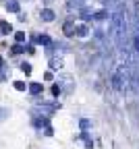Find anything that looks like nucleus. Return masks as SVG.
Segmentation results:
<instances>
[{
  "label": "nucleus",
  "instance_id": "1",
  "mask_svg": "<svg viewBox=\"0 0 139 149\" xmlns=\"http://www.w3.org/2000/svg\"><path fill=\"white\" fill-rule=\"evenodd\" d=\"M31 116H33V124H35L37 128H42V126L46 128V126L50 124V120H48V116H44V114H39V112H35V110L31 112Z\"/></svg>",
  "mask_w": 139,
  "mask_h": 149
},
{
  "label": "nucleus",
  "instance_id": "2",
  "mask_svg": "<svg viewBox=\"0 0 139 149\" xmlns=\"http://www.w3.org/2000/svg\"><path fill=\"white\" fill-rule=\"evenodd\" d=\"M127 83H129V81H127V79H123L118 72H114V74H112V87H114L116 91H123V89L127 87Z\"/></svg>",
  "mask_w": 139,
  "mask_h": 149
},
{
  "label": "nucleus",
  "instance_id": "3",
  "mask_svg": "<svg viewBox=\"0 0 139 149\" xmlns=\"http://www.w3.org/2000/svg\"><path fill=\"white\" fill-rule=\"evenodd\" d=\"M60 89H65V93L67 95H71V93L75 91V83H73V79L71 77H60Z\"/></svg>",
  "mask_w": 139,
  "mask_h": 149
},
{
  "label": "nucleus",
  "instance_id": "4",
  "mask_svg": "<svg viewBox=\"0 0 139 149\" xmlns=\"http://www.w3.org/2000/svg\"><path fill=\"white\" fill-rule=\"evenodd\" d=\"M39 17H42V21H46V23H50V21H54V19H56V15H54L52 8H44L42 13H39Z\"/></svg>",
  "mask_w": 139,
  "mask_h": 149
},
{
  "label": "nucleus",
  "instance_id": "5",
  "mask_svg": "<svg viewBox=\"0 0 139 149\" xmlns=\"http://www.w3.org/2000/svg\"><path fill=\"white\" fill-rule=\"evenodd\" d=\"M75 35H79V37H87V35H89V27H87V23L77 25V27H75Z\"/></svg>",
  "mask_w": 139,
  "mask_h": 149
},
{
  "label": "nucleus",
  "instance_id": "6",
  "mask_svg": "<svg viewBox=\"0 0 139 149\" xmlns=\"http://www.w3.org/2000/svg\"><path fill=\"white\" fill-rule=\"evenodd\" d=\"M62 31H65L67 37H73V35H75V23H73V21H67L65 27H62Z\"/></svg>",
  "mask_w": 139,
  "mask_h": 149
},
{
  "label": "nucleus",
  "instance_id": "7",
  "mask_svg": "<svg viewBox=\"0 0 139 149\" xmlns=\"http://www.w3.org/2000/svg\"><path fill=\"white\" fill-rule=\"evenodd\" d=\"M91 19H93V21H106V19H108V10H106V8L98 10V13L91 15Z\"/></svg>",
  "mask_w": 139,
  "mask_h": 149
},
{
  "label": "nucleus",
  "instance_id": "8",
  "mask_svg": "<svg viewBox=\"0 0 139 149\" xmlns=\"http://www.w3.org/2000/svg\"><path fill=\"white\" fill-rule=\"evenodd\" d=\"M42 91H44V85L42 83H31L29 85V93H31V95H39Z\"/></svg>",
  "mask_w": 139,
  "mask_h": 149
},
{
  "label": "nucleus",
  "instance_id": "9",
  "mask_svg": "<svg viewBox=\"0 0 139 149\" xmlns=\"http://www.w3.org/2000/svg\"><path fill=\"white\" fill-rule=\"evenodd\" d=\"M0 33H2V35L13 33V25H11V23H6V21H0Z\"/></svg>",
  "mask_w": 139,
  "mask_h": 149
},
{
  "label": "nucleus",
  "instance_id": "10",
  "mask_svg": "<svg viewBox=\"0 0 139 149\" xmlns=\"http://www.w3.org/2000/svg\"><path fill=\"white\" fill-rule=\"evenodd\" d=\"M35 40H37V44H42V46H46V48L52 46V40H50L48 35H35Z\"/></svg>",
  "mask_w": 139,
  "mask_h": 149
},
{
  "label": "nucleus",
  "instance_id": "11",
  "mask_svg": "<svg viewBox=\"0 0 139 149\" xmlns=\"http://www.w3.org/2000/svg\"><path fill=\"white\" fill-rule=\"evenodd\" d=\"M77 139H79V141H83V143H85V147H87V149H91V147H93V141H91V139H89V135H87V133H81V135H79V137H77Z\"/></svg>",
  "mask_w": 139,
  "mask_h": 149
},
{
  "label": "nucleus",
  "instance_id": "12",
  "mask_svg": "<svg viewBox=\"0 0 139 149\" xmlns=\"http://www.w3.org/2000/svg\"><path fill=\"white\" fill-rule=\"evenodd\" d=\"M6 10L8 13H19V2L17 0H6Z\"/></svg>",
  "mask_w": 139,
  "mask_h": 149
},
{
  "label": "nucleus",
  "instance_id": "13",
  "mask_svg": "<svg viewBox=\"0 0 139 149\" xmlns=\"http://www.w3.org/2000/svg\"><path fill=\"white\" fill-rule=\"evenodd\" d=\"M79 17H81L85 23H87V21H91V13H89L85 6H81V8H79Z\"/></svg>",
  "mask_w": 139,
  "mask_h": 149
},
{
  "label": "nucleus",
  "instance_id": "14",
  "mask_svg": "<svg viewBox=\"0 0 139 149\" xmlns=\"http://www.w3.org/2000/svg\"><path fill=\"white\" fill-rule=\"evenodd\" d=\"M83 4H85V0H69V4H67V6H69V10H71L73 6H75V8H81Z\"/></svg>",
  "mask_w": 139,
  "mask_h": 149
},
{
  "label": "nucleus",
  "instance_id": "15",
  "mask_svg": "<svg viewBox=\"0 0 139 149\" xmlns=\"http://www.w3.org/2000/svg\"><path fill=\"white\" fill-rule=\"evenodd\" d=\"M79 126H81V130H83V133H87V130L91 128V120H87V118H81V122H79Z\"/></svg>",
  "mask_w": 139,
  "mask_h": 149
},
{
  "label": "nucleus",
  "instance_id": "16",
  "mask_svg": "<svg viewBox=\"0 0 139 149\" xmlns=\"http://www.w3.org/2000/svg\"><path fill=\"white\" fill-rule=\"evenodd\" d=\"M11 52H13V54H23V52H25V46H21V44H15V46L11 48Z\"/></svg>",
  "mask_w": 139,
  "mask_h": 149
},
{
  "label": "nucleus",
  "instance_id": "17",
  "mask_svg": "<svg viewBox=\"0 0 139 149\" xmlns=\"http://www.w3.org/2000/svg\"><path fill=\"white\" fill-rule=\"evenodd\" d=\"M62 66V60L60 58H52L50 60V68H60Z\"/></svg>",
  "mask_w": 139,
  "mask_h": 149
},
{
  "label": "nucleus",
  "instance_id": "18",
  "mask_svg": "<svg viewBox=\"0 0 139 149\" xmlns=\"http://www.w3.org/2000/svg\"><path fill=\"white\" fill-rule=\"evenodd\" d=\"M8 74H11V70H8V68H2V66H0V81H6Z\"/></svg>",
  "mask_w": 139,
  "mask_h": 149
},
{
  "label": "nucleus",
  "instance_id": "19",
  "mask_svg": "<svg viewBox=\"0 0 139 149\" xmlns=\"http://www.w3.org/2000/svg\"><path fill=\"white\" fill-rule=\"evenodd\" d=\"M15 89H17V91H25V89H27V85H25L23 81H15Z\"/></svg>",
  "mask_w": 139,
  "mask_h": 149
},
{
  "label": "nucleus",
  "instance_id": "20",
  "mask_svg": "<svg viewBox=\"0 0 139 149\" xmlns=\"http://www.w3.org/2000/svg\"><path fill=\"white\" fill-rule=\"evenodd\" d=\"M15 40H17V44L25 42V33H23V31H17V33H15Z\"/></svg>",
  "mask_w": 139,
  "mask_h": 149
},
{
  "label": "nucleus",
  "instance_id": "21",
  "mask_svg": "<svg viewBox=\"0 0 139 149\" xmlns=\"http://www.w3.org/2000/svg\"><path fill=\"white\" fill-rule=\"evenodd\" d=\"M21 70H23L25 74H31V64H29V62H23V64H21Z\"/></svg>",
  "mask_w": 139,
  "mask_h": 149
},
{
  "label": "nucleus",
  "instance_id": "22",
  "mask_svg": "<svg viewBox=\"0 0 139 149\" xmlns=\"http://www.w3.org/2000/svg\"><path fill=\"white\" fill-rule=\"evenodd\" d=\"M6 118H8V110L6 108H0V122L6 120Z\"/></svg>",
  "mask_w": 139,
  "mask_h": 149
},
{
  "label": "nucleus",
  "instance_id": "23",
  "mask_svg": "<svg viewBox=\"0 0 139 149\" xmlns=\"http://www.w3.org/2000/svg\"><path fill=\"white\" fill-rule=\"evenodd\" d=\"M52 93H54V95H60V93H62V89H60V85H58V83L52 85Z\"/></svg>",
  "mask_w": 139,
  "mask_h": 149
},
{
  "label": "nucleus",
  "instance_id": "24",
  "mask_svg": "<svg viewBox=\"0 0 139 149\" xmlns=\"http://www.w3.org/2000/svg\"><path fill=\"white\" fill-rule=\"evenodd\" d=\"M133 46H135V52L139 54V33H135V37H133Z\"/></svg>",
  "mask_w": 139,
  "mask_h": 149
},
{
  "label": "nucleus",
  "instance_id": "25",
  "mask_svg": "<svg viewBox=\"0 0 139 149\" xmlns=\"http://www.w3.org/2000/svg\"><path fill=\"white\" fill-rule=\"evenodd\" d=\"M44 135H46V137H52V135H54V130H52V126H50V124L44 128Z\"/></svg>",
  "mask_w": 139,
  "mask_h": 149
},
{
  "label": "nucleus",
  "instance_id": "26",
  "mask_svg": "<svg viewBox=\"0 0 139 149\" xmlns=\"http://www.w3.org/2000/svg\"><path fill=\"white\" fill-rule=\"evenodd\" d=\"M44 79H46V81H52V79H54V74H52V70H48V72L44 74Z\"/></svg>",
  "mask_w": 139,
  "mask_h": 149
},
{
  "label": "nucleus",
  "instance_id": "27",
  "mask_svg": "<svg viewBox=\"0 0 139 149\" xmlns=\"http://www.w3.org/2000/svg\"><path fill=\"white\" fill-rule=\"evenodd\" d=\"M0 66H2V56H0Z\"/></svg>",
  "mask_w": 139,
  "mask_h": 149
},
{
  "label": "nucleus",
  "instance_id": "28",
  "mask_svg": "<svg viewBox=\"0 0 139 149\" xmlns=\"http://www.w3.org/2000/svg\"><path fill=\"white\" fill-rule=\"evenodd\" d=\"M44 2H52V0H44Z\"/></svg>",
  "mask_w": 139,
  "mask_h": 149
}]
</instances>
